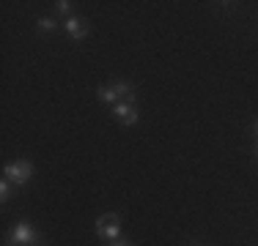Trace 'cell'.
<instances>
[{"instance_id":"1","label":"cell","mask_w":258,"mask_h":246,"mask_svg":"<svg viewBox=\"0 0 258 246\" xmlns=\"http://www.w3.org/2000/svg\"><path fill=\"white\" fill-rule=\"evenodd\" d=\"M96 235L102 241H118L121 235V219L115 213H104V216L96 219Z\"/></svg>"},{"instance_id":"2","label":"cell","mask_w":258,"mask_h":246,"mask_svg":"<svg viewBox=\"0 0 258 246\" xmlns=\"http://www.w3.org/2000/svg\"><path fill=\"white\" fill-rule=\"evenodd\" d=\"M3 175L9 178L11 183L22 186V183H28V181H30V175H33V164L25 162V159H17L14 164H6V167H3Z\"/></svg>"},{"instance_id":"3","label":"cell","mask_w":258,"mask_h":246,"mask_svg":"<svg viewBox=\"0 0 258 246\" xmlns=\"http://www.w3.org/2000/svg\"><path fill=\"white\" fill-rule=\"evenodd\" d=\"M11 241L20 243V246H30V243L39 241V232H36L28 221H17V227L11 230Z\"/></svg>"},{"instance_id":"4","label":"cell","mask_w":258,"mask_h":246,"mask_svg":"<svg viewBox=\"0 0 258 246\" xmlns=\"http://www.w3.org/2000/svg\"><path fill=\"white\" fill-rule=\"evenodd\" d=\"M113 115H115V120L124 123V126H135V123H138V109H135L129 101L115 104V107H113Z\"/></svg>"},{"instance_id":"5","label":"cell","mask_w":258,"mask_h":246,"mask_svg":"<svg viewBox=\"0 0 258 246\" xmlns=\"http://www.w3.org/2000/svg\"><path fill=\"white\" fill-rule=\"evenodd\" d=\"M63 30L69 33V39L80 41V39H85V36H88V22L80 20V17H69V20H66V25H63Z\"/></svg>"},{"instance_id":"6","label":"cell","mask_w":258,"mask_h":246,"mask_svg":"<svg viewBox=\"0 0 258 246\" xmlns=\"http://www.w3.org/2000/svg\"><path fill=\"white\" fill-rule=\"evenodd\" d=\"M110 88H113L115 98H126V101L132 104L135 93H132V85H129V82H113V85H110Z\"/></svg>"},{"instance_id":"7","label":"cell","mask_w":258,"mask_h":246,"mask_svg":"<svg viewBox=\"0 0 258 246\" xmlns=\"http://www.w3.org/2000/svg\"><path fill=\"white\" fill-rule=\"evenodd\" d=\"M36 28H39L41 33H52V30L58 28V22H55V20H50V17H41V20L36 22Z\"/></svg>"},{"instance_id":"8","label":"cell","mask_w":258,"mask_h":246,"mask_svg":"<svg viewBox=\"0 0 258 246\" xmlns=\"http://www.w3.org/2000/svg\"><path fill=\"white\" fill-rule=\"evenodd\" d=\"M99 101H102V104H113V101H115L113 88H104V85H102V88H99Z\"/></svg>"},{"instance_id":"9","label":"cell","mask_w":258,"mask_h":246,"mask_svg":"<svg viewBox=\"0 0 258 246\" xmlns=\"http://www.w3.org/2000/svg\"><path fill=\"white\" fill-rule=\"evenodd\" d=\"M9 197H11V181H9V178H3V181H0V200L9 202Z\"/></svg>"},{"instance_id":"10","label":"cell","mask_w":258,"mask_h":246,"mask_svg":"<svg viewBox=\"0 0 258 246\" xmlns=\"http://www.w3.org/2000/svg\"><path fill=\"white\" fill-rule=\"evenodd\" d=\"M55 11H58V14H69L72 3H69V0H58V3H55Z\"/></svg>"},{"instance_id":"11","label":"cell","mask_w":258,"mask_h":246,"mask_svg":"<svg viewBox=\"0 0 258 246\" xmlns=\"http://www.w3.org/2000/svg\"><path fill=\"white\" fill-rule=\"evenodd\" d=\"M107 246H132V243H129V241H110Z\"/></svg>"},{"instance_id":"12","label":"cell","mask_w":258,"mask_h":246,"mask_svg":"<svg viewBox=\"0 0 258 246\" xmlns=\"http://www.w3.org/2000/svg\"><path fill=\"white\" fill-rule=\"evenodd\" d=\"M253 132H255V137H258V120L253 123Z\"/></svg>"},{"instance_id":"13","label":"cell","mask_w":258,"mask_h":246,"mask_svg":"<svg viewBox=\"0 0 258 246\" xmlns=\"http://www.w3.org/2000/svg\"><path fill=\"white\" fill-rule=\"evenodd\" d=\"M255 156H258V143H255Z\"/></svg>"}]
</instances>
